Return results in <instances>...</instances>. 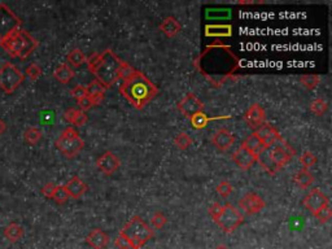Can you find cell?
Returning a JSON list of instances; mask_svg holds the SVG:
<instances>
[{
	"label": "cell",
	"instance_id": "6da1fadb",
	"mask_svg": "<svg viewBox=\"0 0 332 249\" xmlns=\"http://www.w3.org/2000/svg\"><path fill=\"white\" fill-rule=\"evenodd\" d=\"M195 66L213 86L221 87L230 79H235L240 60L230 46L213 43L195 60Z\"/></svg>",
	"mask_w": 332,
	"mask_h": 249
},
{
	"label": "cell",
	"instance_id": "7a4b0ae2",
	"mask_svg": "<svg viewBox=\"0 0 332 249\" xmlns=\"http://www.w3.org/2000/svg\"><path fill=\"white\" fill-rule=\"evenodd\" d=\"M90 71L96 77L105 89L113 86L118 79H125L134 71V68L128 62L122 61L112 50H104L100 53H95L87 58Z\"/></svg>",
	"mask_w": 332,
	"mask_h": 249
},
{
	"label": "cell",
	"instance_id": "3957f363",
	"mask_svg": "<svg viewBox=\"0 0 332 249\" xmlns=\"http://www.w3.org/2000/svg\"><path fill=\"white\" fill-rule=\"evenodd\" d=\"M120 92L134 108L143 109L149 101L153 100V97L159 93V89L149 78L139 70L134 69L131 74L122 79Z\"/></svg>",
	"mask_w": 332,
	"mask_h": 249
},
{
	"label": "cell",
	"instance_id": "277c9868",
	"mask_svg": "<svg viewBox=\"0 0 332 249\" xmlns=\"http://www.w3.org/2000/svg\"><path fill=\"white\" fill-rule=\"evenodd\" d=\"M296 155V152L287 140L283 138L277 142L273 147L267 148L258 156L257 162L265 169L270 175H275L282 167L291 162L292 157Z\"/></svg>",
	"mask_w": 332,
	"mask_h": 249
},
{
	"label": "cell",
	"instance_id": "5b68a950",
	"mask_svg": "<svg viewBox=\"0 0 332 249\" xmlns=\"http://www.w3.org/2000/svg\"><path fill=\"white\" fill-rule=\"evenodd\" d=\"M208 213L213 218V221L226 233L234 232L244 222L243 214L228 202L224 205H221L220 202H214L208 209Z\"/></svg>",
	"mask_w": 332,
	"mask_h": 249
},
{
	"label": "cell",
	"instance_id": "8992f818",
	"mask_svg": "<svg viewBox=\"0 0 332 249\" xmlns=\"http://www.w3.org/2000/svg\"><path fill=\"white\" fill-rule=\"evenodd\" d=\"M153 235H155L153 229L147 225L139 215L132 217L120 231V236L129 241L131 249H140L147 241L151 240Z\"/></svg>",
	"mask_w": 332,
	"mask_h": 249
},
{
	"label": "cell",
	"instance_id": "52a82bcc",
	"mask_svg": "<svg viewBox=\"0 0 332 249\" xmlns=\"http://www.w3.org/2000/svg\"><path fill=\"white\" fill-rule=\"evenodd\" d=\"M56 147L68 159H73L83 151L85 140L82 139L78 131L73 127L65 128L56 140Z\"/></svg>",
	"mask_w": 332,
	"mask_h": 249
},
{
	"label": "cell",
	"instance_id": "ba28073f",
	"mask_svg": "<svg viewBox=\"0 0 332 249\" xmlns=\"http://www.w3.org/2000/svg\"><path fill=\"white\" fill-rule=\"evenodd\" d=\"M25 79L19 69L12 62H5L0 68V89L5 93H13Z\"/></svg>",
	"mask_w": 332,
	"mask_h": 249
},
{
	"label": "cell",
	"instance_id": "9c48e42d",
	"mask_svg": "<svg viewBox=\"0 0 332 249\" xmlns=\"http://www.w3.org/2000/svg\"><path fill=\"white\" fill-rule=\"evenodd\" d=\"M21 19L11 11V8L4 3H0V40L21 30Z\"/></svg>",
	"mask_w": 332,
	"mask_h": 249
},
{
	"label": "cell",
	"instance_id": "30bf717a",
	"mask_svg": "<svg viewBox=\"0 0 332 249\" xmlns=\"http://www.w3.org/2000/svg\"><path fill=\"white\" fill-rule=\"evenodd\" d=\"M302 205L305 206L308 212L315 215L318 212H321L323 208L330 205V201L327 196L322 192L319 188H313L309 194L306 195L304 200H302Z\"/></svg>",
	"mask_w": 332,
	"mask_h": 249
},
{
	"label": "cell",
	"instance_id": "8fae6325",
	"mask_svg": "<svg viewBox=\"0 0 332 249\" xmlns=\"http://www.w3.org/2000/svg\"><path fill=\"white\" fill-rule=\"evenodd\" d=\"M178 110L187 118H191L193 114L204 110V104L199 97L192 92L185 93L183 99L177 104Z\"/></svg>",
	"mask_w": 332,
	"mask_h": 249
},
{
	"label": "cell",
	"instance_id": "7c38bea8",
	"mask_svg": "<svg viewBox=\"0 0 332 249\" xmlns=\"http://www.w3.org/2000/svg\"><path fill=\"white\" fill-rule=\"evenodd\" d=\"M239 206L241 208L245 214H257L266 206V202L263 201V198L255 192H249V194L244 195L241 200L239 201Z\"/></svg>",
	"mask_w": 332,
	"mask_h": 249
},
{
	"label": "cell",
	"instance_id": "4fadbf2b",
	"mask_svg": "<svg viewBox=\"0 0 332 249\" xmlns=\"http://www.w3.org/2000/svg\"><path fill=\"white\" fill-rule=\"evenodd\" d=\"M120 160L113 152L107 151L96 160V167L105 175H113L120 169Z\"/></svg>",
	"mask_w": 332,
	"mask_h": 249
},
{
	"label": "cell",
	"instance_id": "5bb4252c",
	"mask_svg": "<svg viewBox=\"0 0 332 249\" xmlns=\"http://www.w3.org/2000/svg\"><path fill=\"white\" fill-rule=\"evenodd\" d=\"M244 120L249 127L257 130L266 124V112L259 104H252L244 114Z\"/></svg>",
	"mask_w": 332,
	"mask_h": 249
},
{
	"label": "cell",
	"instance_id": "9a60e30c",
	"mask_svg": "<svg viewBox=\"0 0 332 249\" xmlns=\"http://www.w3.org/2000/svg\"><path fill=\"white\" fill-rule=\"evenodd\" d=\"M257 156L252 153L249 149L244 147L243 144L232 153V161L236 163V166L241 170H249L256 162H257Z\"/></svg>",
	"mask_w": 332,
	"mask_h": 249
},
{
	"label": "cell",
	"instance_id": "2e32d148",
	"mask_svg": "<svg viewBox=\"0 0 332 249\" xmlns=\"http://www.w3.org/2000/svg\"><path fill=\"white\" fill-rule=\"evenodd\" d=\"M22 30V29H21ZM21 30L16 31L12 35L7 36L3 40H0V46L11 57H18L23 47V38Z\"/></svg>",
	"mask_w": 332,
	"mask_h": 249
},
{
	"label": "cell",
	"instance_id": "e0dca14e",
	"mask_svg": "<svg viewBox=\"0 0 332 249\" xmlns=\"http://www.w3.org/2000/svg\"><path fill=\"white\" fill-rule=\"evenodd\" d=\"M253 134L262 142V144L266 148L273 147V145L282 138V136H280V132H279L273 124H267V122L265 124H262L259 128L255 130Z\"/></svg>",
	"mask_w": 332,
	"mask_h": 249
},
{
	"label": "cell",
	"instance_id": "ac0fdd59",
	"mask_svg": "<svg viewBox=\"0 0 332 249\" xmlns=\"http://www.w3.org/2000/svg\"><path fill=\"white\" fill-rule=\"evenodd\" d=\"M213 145L222 152L228 151L235 143V136L227 128H220L212 138Z\"/></svg>",
	"mask_w": 332,
	"mask_h": 249
},
{
	"label": "cell",
	"instance_id": "d6986e66",
	"mask_svg": "<svg viewBox=\"0 0 332 249\" xmlns=\"http://www.w3.org/2000/svg\"><path fill=\"white\" fill-rule=\"evenodd\" d=\"M111 237L101 229H93L86 237V243L92 249H105L108 247Z\"/></svg>",
	"mask_w": 332,
	"mask_h": 249
},
{
	"label": "cell",
	"instance_id": "ffe728a7",
	"mask_svg": "<svg viewBox=\"0 0 332 249\" xmlns=\"http://www.w3.org/2000/svg\"><path fill=\"white\" fill-rule=\"evenodd\" d=\"M64 187H65L66 192L69 195V197L73 198L82 197V196L87 192V190H89L87 183L83 182L79 177H73V178L70 179L69 182L66 183Z\"/></svg>",
	"mask_w": 332,
	"mask_h": 249
},
{
	"label": "cell",
	"instance_id": "44dd1931",
	"mask_svg": "<svg viewBox=\"0 0 332 249\" xmlns=\"http://www.w3.org/2000/svg\"><path fill=\"white\" fill-rule=\"evenodd\" d=\"M160 30L163 31L167 38H174L175 35L181 33L182 25L175 17L170 16V17H166L163 22L160 23Z\"/></svg>",
	"mask_w": 332,
	"mask_h": 249
},
{
	"label": "cell",
	"instance_id": "7402d4cb",
	"mask_svg": "<svg viewBox=\"0 0 332 249\" xmlns=\"http://www.w3.org/2000/svg\"><path fill=\"white\" fill-rule=\"evenodd\" d=\"M205 35L209 38H227L232 35L231 25H208L205 27Z\"/></svg>",
	"mask_w": 332,
	"mask_h": 249
},
{
	"label": "cell",
	"instance_id": "603a6c76",
	"mask_svg": "<svg viewBox=\"0 0 332 249\" xmlns=\"http://www.w3.org/2000/svg\"><path fill=\"white\" fill-rule=\"evenodd\" d=\"M21 34H22V38H23V47L18 57L21 58V60H25V58L29 57V56H30V54L33 53L37 48H38L39 43H38V40H37L35 38H33V36H31L26 30H21Z\"/></svg>",
	"mask_w": 332,
	"mask_h": 249
},
{
	"label": "cell",
	"instance_id": "cb8c5ba5",
	"mask_svg": "<svg viewBox=\"0 0 332 249\" xmlns=\"http://www.w3.org/2000/svg\"><path fill=\"white\" fill-rule=\"evenodd\" d=\"M230 116H220V117H213V118H209L204 112H199L196 114H193L189 121L192 124V127L196 128V130H203L208 126V124L210 121H217V120H228Z\"/></svg>",
	"mask_w": 332,
	"mask_h": 249
},
{
	"label": "cell",
	"instance_id": "d4e9b609",
	"mask_svg": "<svg viewBox=\"0 0 332 249\" xmlns=\"http://www.w3.org/2000/svg\"><path fill=\"white\" fill-rule=\"evenodd\" d=\"M64 118H65L69 124L77 126V127H81L83 124H86L87 122V114L85 112H82L81 109H74L70 108L68 110H65L64 113Z\"/></svg>",
	"mask_w": 332,
	"mask_h": 249
},
{
	"label": "cell",
	"instance_id": "484cf974",
	"mask_svg": "<svg viewBox=\"0 0 332 249\" xmlns=\"http://www.w3.org/2000/svg\"><path fill=\"white\" fill-rule=\"evenodd\" d=\"M54 77L56 78L60 83L66 85V83H69V82L74 78V70L72 69L66 62H64V64H61V65H58L57 68H56V70H55L54 73Z\"/></svg>",
	"mask_w": 332,
	"mask_h": 249
},
{
	"label": "cell",
	"instance_id": "4316f807",
	"mask_svg": "<svg viewBox=\"0 0 332 249\" xmlns=\"http://www.w3.org/2000/svg\"><path fill=\"white\" fill-rule=\"evenodd\" d=\"M243 145L247 148V149H249L252 153H255L257 157H258V156L261 155L265 149H267V148L262 144V142H261V140H259L255 134H252V135L248 136L247 139L243 142Z\"/></svg>",
	"mask_w": 332,
	"mask_h": 249
},
{
	"label": "cell",
	"instance_id": "83f0119b",
	"mask_svg": "<svg viewBox=\"0 0 332 249\" xmlns=\"http://www.w3.org/2000/svg\"><path fill=\"white\" fill-rule=\"evenodd\" d=\"M294 182L296 183L300 188H309V187L314 183L313 174H312L309 170L301 169V170H298L297 173H295Z\"/></svg>",
	"mask_w": 332,
	"mask_h": 249
},
{
	"label": "cell",
	"instance_id": "f1b7e54d",
	"mask_svg": "<svg viewBox=\"0 0 332 249\" xmlns=\"http://www.w3.org/2000/svg\"><path fill=\"white\" fill-rule=\"evenodd\" d=\"M4 236L11 243H16L23 236V229L17 223H9L4 230Z\"/></svg>",
	"mask_w": 332,
	"mask_h": 249
},
{
	"label": "cell",
	"instance_id": "f546056e",
	"mask_svg": "<svg viewBox=\"0 0 332 249\" xmlns=\"http://www.w3.org/2000/svg\"><path fill=\"white\" fill-rule=\"evenodd\" d=\"M66 60H68V65L70 64L73 68H79V66H82L87 61V57H86V54L79 48H74V50H72L68 53Z\"/></svg>",
	"mask_w": 332,
	"mask_h": 249
},
{
	"label": "cell",
	"instance_id": "4dcf8cb0",
	"mask_svg": "<svg viewBox=\"0 0 332 249\" xmlns=\"http://www.w3.org/2000/svg\"><path fill=\"white\" fill-rule=\"evenodd\" d=\"M310 110L318 117L325 116L327 110H329V103L325 99H322V97H317V99H314L310 103Z\"/></svg>",
	"mask_w": 332,
	"mask_h": 249
},
{
	"label": "cell",
	"instance_id": "1f68e13d",
	"mask_svg": "<svg viewBox=\"0 0 332 249\" xmlns=\"http://www.w3.org/2000/svg\"><path fill=\"white\" fill-rule=\"evenodd\" d=\"M298 161L301 163L302 169L309 170V169H312V167L317 163V156H315V153H313L312 151H305L300 157H298Z\"/></svg>",
	"mask_w": 332,
	"mask_h": 249
},
{
	"label": "cell",
	"instance_id": "d6a6232c",
	"mask_svg": "<svg viewBox=\"0 0 332 249\" xmlns=\"http://www.w3.org/2000/svg\"><path fill=\"white\" fill-rule=\"evenodd\" d=\"M300 82L306 89H314L321 83V77L317 74H306V75H302Z\"/></svg>",
	"mask_w": 332,
	"mask_h": 249
},
{
	"label": "cell",
	"instance_id": "836d02e7",
	"mask_svg": "<svg viewBox=\"0 0 332 249\" xmlns=\"http://www.w3.org/2000/svg\"><path fill=\"white\" fill-rule=\"evenodd\" d=\"M42 131L37 127H29L23 134V138L26 140L27 143L31 144V145H35L38 144L40 140H42Z\"/></svg>",
	"mask_w": 332,
	"mask_h": 249
},
{
	"label": "cell",
	"instance_id": "e575fe53",
	"mask_svg": "<svg viewBox=\"0 0 332 249\" xmlns=\"http://www.w3.org/2000/svg\"><path fill=\"white\" fill-rule=\"evenodd\" d=\"M192 143L193 140L191 139V136L187 135L185 132H179V134L174 138V144H175L179 149H182V151H184V149L191 147Z\"/></svg>",
	"mask_w": 332,
	"mask_h": 249
},
{
	"label": "cell",
	"instance_id": "d590c367",
	"mask_svg": "<svg viewBox=\"0 0 332 249\" xmlns=\"http://www.w3.org/2000/svg\"><path fill=\"white\" fill-rule=\"evenodd\" d=\"M86 91H87V97H93L97 96V95H104L105 87L101 85L100 82L95 79V81L90 82V85L86 87Z\"/></svg>",
	"mask_w": 332,
	"mask_h": 249
},
{
	"label": "cell",
	"instance_id": "8d00e7d4",
	"mask_svg": "<svg viewBox=\"0 0 332 249\" xmlns=\"http://www.w3.org/2000/svg\"><path fill=\"white\" fill-rule=\"evenodd\" d=\"M216 190L221 197L226 198V197H228L232 192H234V187H232L231 183L227 182V180H222V182L217 186Z\"/></svg>",
	"mask_w": 332,
	"mask_h": 249
},
{
	"label": "cell",
	"instance_id": "74e56055",
	"mask_svg": "<svg viewBox=\"0 0 332 249\" xmlns=\"http://www.w3.org/2000/svg\"><path fill=\"white\" fill-rule=\"evenodd\" d=\"M52 198H54L57 204H65L70 197L69 195H68V192H66L65 187L56 186V190H55V194L54 196H52Z\"/></svg>",
	"mask_w": 332,
	"mask_h": 249
},
{
	"label": "cell",
	"instance_id": "f35d334b",
	"mask_svg": "<svg viewBox=\"0 0 332 249\" xmlns=\"http://www.w3.org/2000/svg\"><path fill=\"white\" fill-rule=\"evenodd\" d=\"M166 222H167V219H166V217L164 215L163 213H161V212H157V213H155L151 218L152 227H153V229H156V230L163 229L164 226L166 225Z\"/></svg>",
	"mask_w": 332,
	"mask_h": 249
},
{
	"label": "cell",
	"instance_id": "ab89813d",
	"mask_svg": "<svg viewBox=\"0 0 332 249\" xmlns=\"http://www.w3.org/2000/svg\"><path fill=\"white\" fill-rule=\"evenodd\" d=\"M42 73H43L42 68L39 65H37V64H30V65L27 66L26 75L30 78L31 81H37V79H39L40 75H42Z\"/></svg>",
	"mask_w": 332,
	"mask_h": 249
},
{
	"label": "cell",
	"instance_id": "60d3db41",
	"mask_svg": "<svg viewBox=\"0 0 332 249\" xmlns=\"http://www.w3.org/2000/svg\"><path fill=\"white\" fill-rule=\"evenodd\" d=\"M314 217L317 218L318 222H321V223H327L332 217V210H331V208H330V205L323 208L321 212H318Z\"/></svg>",
	"mask_w": 332,
	"mask_h": 249
},
{
	"label": "cell",
	"instance_id": "b9f144b4",
	"mask_svg": "<svg viewBox=\"0 0 332 249\" xmlns=\"http://www.w3.org/2000/svg\"><path fill=\"white\" fill-rule=\"evenodd\" d=\"M70 93H72V96H73L77 101L87 96V91H86V87H83V86H81V85L75 86V87H74V89L70 91Z\"/></svg>",
	"mask_w": 332,
	"mask_h": 249
},
{
	"label": "cell",
	"instance_id": "7bdbcfd3",
	"mask_svg": "<svg viewBox=\"0 0 332 249\" xmlns=\"http://www.w3.org/2000/svg\"><path fill=\"white\" fill-rule=\"evenodd\" d=\"M55 190H56V184H54V183H47V184H44V187L42 188V194L44 195L46 197L52 198V196H54L55 194Z\"/></svg>",
	"mask_w": 332,
	"mask_h": 249
},
{
	"label": "cell",
	"instance_id": "ee69618b",
	"mask_svg": "<svg viewBox=\"0 0 332 249\" xmlns=\"http://www.w3.org/2000/svg\"><path fill=\"white\" fill-rule=\"evenodd\" d=\"M114 244H116V247L118 249H131V247L129 244V241L126 240V239H124L122 236H120V235H118V237H117L116 241H114Z\"/></svg>",
	"mask_w": 332,
	"mask_h": 249
},
{
	"label": "cell",
	"instance_id": "f6af8a7d",
	"mask_svg": "<svg viewBox=\"0 0 332 249\" xmlns=\"http://www.w3.org/2000/svg\"><path fill=\"white\" fill-rule=\"evenodd\" d=\"M78 105H79V108H81L82 112H86V110H89V109L92 108V104H91V101H90V99L87 96L81 99V100H78Z\"/></svg>",
	"mask_w": 332,
	"mask_h": 249
},
{
	"label": "cell",
	"instance_id": "bcb514c9",
	"mask_svg": "<svg viewBox=\"0 0 332 249\" xmlns=\"http://www.w3.org/2000/svg\"><path fill=\"white\" fill-rule=\"evenodd\" d=\"M238 4L239 5H252V4H263V1H252V0H249V1H238Z\"/></svg>",
	"mask_w": 332,
	"mask_h": 249
},
{
	"label": "cell",
	"instance_id": "7dc6e473",
	"mask_svg": "<svg viewBox=\"0 0 332 249\" xmlns=\"http://www.w3.org/2000/svg\"><path fill=\"white\" fill-rule=\"evenodd\" d=\"M5 130H7V126H5V124H4L3 121L0 120V135H1Z\"/></svg>",
	"mask_w": 332,
	"mask_h": 249
},
{
	"label": "cell",
	"instance_id": "c3c4849f",
	"mask_svg": "<svg viewBox=\"0 0 332 249\" xmlns=\"http://www.w3.org/2000/svg\"><path fill=\"white\" fill-rule=\"evenodd\" d=\"M216 249H228V248H227V247H226V245H218V247H217Z\"/></svg>",
	"mask_w": 332,
	"mask_h": 249
}]
</instances>
